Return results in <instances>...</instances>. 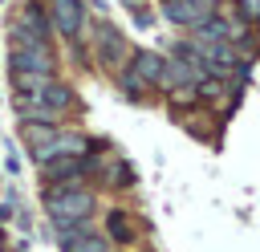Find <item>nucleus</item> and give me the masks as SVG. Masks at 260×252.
<instances>
[{
    "label": "nucleus",
    "instance_id": "f257e3e1",
    "mask_svg": "<svg viewBox=\"0 0 260 252\" xmlns=\"http://www.w3.org/2000/svg\"><path fill=\"white\" fill-rule=\"evenodd\" d=\"M8 73H12V89L16 93H28V89H41L45 81H53L57 77V57H53L49 41H37V37L12 28Z\"/></svg>",
    "mask_w": 260,
    "mask_h": 252
},
{
    "label": "nucleus",
    "instance_id": "f03ea898",
    "mask_svg": "<svg viewBox=\"0 0 260 252\" xmlns=\"http://www.w3.org/2000/svg\"><path fill=\"white\" fill-rule=\"evenodd\" d=\"M73 110V89L65 81H45L41 89H28V93H16V114L20 122H49L57 126L65 114Z\"/></svg>",
    "mask_w": 260,
    "mask_h": 252
},
{
    "label": "nucleus",
    "instance_id": "7ed1b4c3",
    "mask_svg": "<svg viewBox=\"0 0 260 252\" xmlns=\"http://www.w3.org/2000/svg\"><path fill=\"white\" fill-rule=\"evenodd\" d=\"M98 199L89 187H53L45 191V215L53 219V228H69V224H85L93 215Z\"/></svg>",
    "mask_w": 260,
    "mask_h": 252
},
{
    "label": "nucleus",
    "instance_id": "20e7f679",
    "mask_svg": "<svg viewBox=\"0 0 260 252\" xmlns=\"http://www.w3.org/2000/svg\"><path fill=\"white\" fill-rule=\"evenodd\" d=\"M93 53H98V61L106 65V69H122L126 65V57H130V45H126V37L114 28V24H98L93 28Z\"/></svg>",
    "mask_w": 260,
    "mask_h": 252
},
{
    "label": "nucleus",
    "instance_id": "39448f33",
    "mask_svg": "<svg viewBox=\"0 0 260 252\" xmlns=\"http://www.w3.org/2000/svg\"><path fill=\"white\" fill-rule=\"evenodd\" d=\"M57 240H61V252H106L110 240L85 219V224H69V228H57Z\"/></svg>",
    "mask_w": 260,
    "mask_h": 252
},
{
    "label": "nucleus",
    "instance_id": "423d86ee",
    "mask_svg": "<svg viewBox=\"0 0 260 252\" xmlns=\"http://www.w3.org/2000/svg\"><path fill=\"white\" fill-rule=\"evenodd\" d=\"M49 28L53 33H61V37H81V28H85V8L77 4V0H49Z\"/></svg>",
    "mask_w": 260,
    "mask_h": 252
},
{
    "label": "nucleus",
    "instance_id": "0eeeda50",
    "mask_svg": "<svg viewBox=\"0 0 260 252\" xmlns=\"http://www.w3.org/2000/svg\"><path fill=\"white\" fill-rule=\"evenodd\" d=\"M32 154V163H53V159H65V154H89V142L81 138V134H73V130H57L45 146H37V150H28Z\"/></svg>",
    "mask_w": 260,
    "mask_h": 252
},
{
    "label": "nucleus",
    "instance_id": "6e6552de",
    "mask_svg": "<svg viewBox=\"0 0 260 252\" xmlns=\"http://www.w3.org/2000/svg\"><path fill=\"white\" fill-rule=\"evenodd\" d=\"M130 73H134L142 85L167 89V57L154 53V49H134V57H130Z\"/></svg>",
    "mask_w": 260,
    "mask_h": 252
},
{
    "label": "nucleus",
    "instance_id": "1a4fd4ad",
    "mask_svg": "<svg viewBox=\"0 0 260 252\" xmlns=\"http://www.w3.org/2000/svg\"><path fill=\"white\" fill-rule=\"evenodd\" d=\"M215 8H219V0H171V4H162V16H167L171 24L195 28V24H203Z\"/></svg>",
    "mask_w": 260,
    "mask_h": 252
},
{
    "label": "nucleus",
    "instance_id": "9d476101",
    "mask_svg": "<svg viewBox=\"0 0 260 252\" xmlns=\"http://www.w3.org/2000/svg\"><path fill=\"white\" fill-rule=\"evenodd\" d=\"M45 175L53 179V187H81V179L89 175V154H65L45 163Z\"/></svg>",
    "mask_w": 260,
    "mask_h": 252
},
{
    "label": "nucleus",
    "instance_id": "9b49d317",
    "mask_svg": "<svg viewBox=\"0 0 260 252\" xmlns=\"http://www.w3.org/2000/svg\"><path fill=\"white\" fill-rule=\"evenodd\" d=\"M244 37V24L240 20H228V16H207L203 24H195V41H219V45H236Z\"/></svg>",
    "mask_w": 260,
    "mask_h": 252
},
{
    "label": "nucleus",
    "instance_id": "f8f14e48",
    "mask_svg": "<svg viewBox=\"0 0 260 252\" xmlns=\"http://www.w3.org/2000/svg\"><path fill=\"white\" fill-rule=\"evenodd\" d=\"M12 28H20V33H28V37H37V41H49V16H45V8L37 4V0H28L24 8H20V16H16V24Z\"/></svg>",
    "mask_w": 260,
    "mask_h": 252
},
{
    "label": "nucleus",
    "instance_id": "ddd939ff",
    "mask_svg": "<svg viewBox=\"0 0 260 252\" xmlns=\"http://www.w3.org/2000/svg\"><path fill=\"white\" fill-rule=\"evenodd\" d=\"M106 240H114V244H134L138 240V228H134V219L122 207L106 211Z\"/></svg>",
    "mask_w": 260,
    "mask_h": 252
},
{
    "label": "nucleus",
    "instance_id": "4468645a",
    "mask_svg": "<svg viewBox=\"0 0 260 252\" xmlns=\"http://www.w3.org/2000/svg\"><path fill=\"white\" fill-rule=\"evenodd\" d=\"M53 134H57V126H49V122H20V138H24V146H28V150L45 146Z\"/></svg>",
    "mask_w": 260,
    "mask_h": 252
},
{
    "label": "nucleus",
    "instance_id": "2eb2a0df",
    "mask_svg": "<svg viewBox=\"0 0 260 252\" xmlns=\"http://www.w3.org/2000/svg\"><path fill=\"white\" fill-rule=\"evenodd\" d=\"M240 24H260V0H236Z\"/></svg>",
    "mask_w": 260,
    "mask_h": 252
},
{
    "label": "nucleus",
    "instance_id": "dca6fc26",
    "mask_svg": "<svg viewBox=\"0 0 260 252\" xmlns=\"http://www.w3.org/2000/svg\"><path fill=\"white\" fill-rule=\"evenodd\" d=\"M122 89H126V93H142L146 85H142V81H138V77H134L130 69H122Z\"/></svg>",
    "mask_w": 260,
    "mask_h": 252
},
{
    "label": "nucleus",
    "instance_id": "f3484780",
    "mask_svg": "<svg viewBox=\"0 0 260 252\" xmlns=\"http://www.w3.org/2000/svg\"><path fill=\"white\" fill-rule=\"evenodd\" d=\"M162 4H171V0H162Z\"/></svg>",
    "mask_w": 260,
    "mask_h": 252
}]
</instances>
